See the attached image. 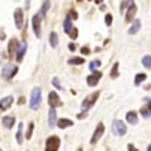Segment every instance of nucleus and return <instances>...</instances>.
Returning <instances> with one entry per match:
<instances>
[{"instance_id": "obj_1", "label": "nucleus", "mask_w": 151, "mask_h": 151, "mask_svg": "<svg viewBox=\"0 0 151 151\" xmlns=\"http://www.w3.org/2000/svg\"><path fill=\"white\" fill-rule=\"evenodd\" d=\"M40 100H42L40 88H35L32 91V97H30V108H32V109H37L39 105H40Z\"/></svg>"}, {"instance_id": "obj_2", "label": "nucleus", "mask_w": 151, "mask_h": 151, "mask_svg": "<svg viewBox=\"0 0 151 151\" xmlns=\"http://www.w3.org/2000/svg\"><path fill=\"white\" fill-rule=\"evenodd\" d=\"M99 91H96V93H93V94H90V96H87V97H85L84 99V102L81 103V108H82V109L84 111H87V109H90V108L96 103V100H97V97H99Z\"/></svg>"}, {"instance_id": "obj_3", "label": "nucleus", "mask_w": 151, "mask_h": 151, "mask_svg": "<svg viewBox=\"0 0 151 151\" xmlns=\"http://www.w3.org/2000/svg\"><path fill=\"white\" fill-rule=\"evenodd\" d=\"M112 132H114V135H117V136H123V135H126V132H127V127H126V124H124L121 120H115V121L112 123Z\"/></svg>"}, {"instance_id": "obj_4", "label": "nucleus", "mask_w": 151, "mask_h": 151, "mask_svg": "<svg viewBox=\"0 0 151 151\" xmlns=\"http://www.w3.org/2000/svg\"><path fill=\"white\" fill-rule=\"evenodd\" d=\"M60 147V139L57 136H51L47 139V144H45V151H57Z\"/></svg>"}, {"instance_id": "obj_5", "label": "nucleus", "mask_w": 151, "mask_h": 151, "mask_svg": "<svg viewBox=\"0 0 151 151\" xmlns=\"http://www.w3.org/2000/svg\"><path fill=\"white\" fill-rule=\"evenodd\" d=\"M144 102L145 103L141 108V114H142V117L148 118L151 115V97H144Z\"/></svg>"}, {"instance_id": "obj_6", "label": "nucleus", "mask_w": 151, "mask_h": 151, "mask_svg": "<svg viewBox=\"0 0 151 151\" xmlns=\"http://www.w3.org/2000/svg\"><path fill=\"white\" fill-rule=\"evenodd\" d=\"M17 72H18V68H17V66H5L3 70H2V76H3L5 79H11Z\"/></svg>"}, {"instance_id": "obj_7", "label": "nucleus", "mask_w": 151, "mask_h": 151, "mask_svg": "<svg viewBox=\"0 0 151 151\" xmlns=\"http://www.w3.org/2000/svg\"><path fill=\"white\" fill-rule=\"evenodd\" d=\"M103 132H105V126H103V123H99V124H97V127H96V130H94V133H93L91 144H96V142L102 138Z\"/></svg>"}, {"instance_id": "obj_8", "label": "nucleus", "mask_w": 151, "mask_h": 151, "mask_svg": "<svg viewBox=\"0 0 151 151\" xmlns=\"http://www.w3.org/2000/svg\"><path fill=\"white\" fill-rule=\"evenodd\" d=\"M48 103H50L51 108H54V109H55L57 106L61 105V100H60V97H58V94H57L55 91H51V93H50V96H48Z\"/></svg>"}, {"instance_id": "obj_9", "label": "nucleus", "mask_w": 151, "mask_h": 151, "mask_svg": "<svg viewBox=\"0 0 151 151\" xmlns=\"http://www.w3.org/2000/svg\"><path fill=\"white\" fill-rule=\"evenodd\" d=\"M26 50H27V44L26 42H21V44H18V50H17V61H23L24 58V54H26Z\"/></svg>"}, {"instance_id": "obj_10", "label": "nucleus", "mask_w": 151, "mask_h": 151, "mask_svg": "<svg viewBox=\"0 0 151 151\" xmlns=\"http://www.w3.org/2000/svg\"><path fill=\"white\" fill-rule=\"evenodd\" d=\"M40 15L39 14H36L35 17H33V19H32V23H33V30H35V35H36V37H40Z\"/></svg>"}, {"instance_id": "obj_11", "label": "nucleus", "mask_w": 151, "mask_h": 151, "mask_svg": "<svg viewBox=\"0 0 151 151\" xmlns=\"http://www.w3.org/2000/svg\"><path fill=\"white\" fill-rule=\"evenodd\" d=\"M12 103H14V97H12V96H6V97H3L2 100H0V109H2V111L9 109V108L12 106Z\"/></svg>"}, {"instance_id": "obj_12", "label": "nucleus", "mask_w": 151, "mask_h": 151, "mask_svg": "<svg viewBox=\"0 0 151 151\" xmlns=\"http://www.w3.org/2000/svg\"><path fill=\"white\" fill-rule=\"evenodd\" d=\"M23 24H24V19H23V9L18 8L15 11V26L17 29H23Z\"/></svg>"}, {"instance_id": "obj_13", "label": "nucleus", "mask_w": 151, "mask_h": 151, "mask_svg": "<svg viewBox=\"0 0 151 151\" xmlns=\"http://www.w3.org/2000/svg\"><path fill=\"white\" fill-rule=\"evenodd\" d=\"M100 78H102V73H100V72H96V73H93V75H90V76L87 78V84L90 85V87H94V85L99 82Z\"/></svg>"}, {"instance_id": "obj_14", "label": "nucleus", "mask_w": 151, "mask_h": 151, "mask_svg": "<svg viewBox=\"0 0 151 151\" xmlns=\"http://www.w3.org/2000/svg\"><path fill=\"white\" fill-rule=\"evenodd\" d=\"M17 50H18V42H17V39H11L9 40V47H8V51H9V57L12 58V55H15L17 54Z\"/></svg>"}, {"instance_id": "obj_15", "label": "nucleus", "mask_w": 151, "mask_h": 151, "mask_svg": "<svg viewBox=\"0 0 151 151\" xmlns=\"http://www.w3.org/2000/svg\"><path fill=\"white\" fill-rule=\"evenodd\" d=\"M136 6L132 3L130 6H129V11H127V14H126V21H127V23H130V21L133 19V17H135V14H136Z\"/></svg>"}, {"instance_id": "obj_16", "label": "nucleus", "mask_w": 151, "mask_h": 151, "mask_svg": "<svg viewBox=\"0 0 151 151\" xmlns=\"http://www.w3.org/2000/svg\"><path fill=\"white\" fill-rule=\"evenodd\" d=\"M57 126L60 129H66V127H72L73 126V121L72 120H68V118H60L57 121Z\"/></svg>"}, {"instance_id": "obj_17", "label": "nucleus", "mask_w": 151, "mask_h": 151, "mask_svg": "<svg viewBox=\"0 0 151 151\" xmlns=\"http://www.w3.org/2000/svg\"><path fill=\"white\" fill-rule=\"evenodd\" d=\"M55 118H57L55 109H54V108H51L50 114H48V124H50V127H54V126H55Z\"/></svg>"}, {"instance_id": "obj_18", "label": "nucleus", "mask_w": 151, "mask_h": 151, "mask_svg": "<svg viewBox=\"0 0 151 151\" xmlns=\"http://www.w3.org/2000/svg\"><path fill=\"white\" fill-rule=\"evenodd\" d=\"M139 29H141V21L139 19H133V24L130 26V29H129V33L135 35V33L139 32Z\"/></svg>"}, {"instance_id": "obj_19", "label": "nucleus", "mask_w": 151, "mask_h": 151, "mask_svg": "<svg viewBox=\"0 0 151 151\" xmlns=\"http://www.w3.org/2000/svg\"><path fill=\"white\" fill-rule=\"evenodd\" d=\"M126 118H127V121H129V123L133 124V126H136V124H138V115H136V112H133V111L127 112Z\"/></svg>"}, {"instance_id": "obj_20", "label": "nucleus", "mask_w": 151, "mask_h": 151, "mask_svg": "<svg viewBox=\"0 0 151 151\" xmlns=\"http://www.w3.org/2000/svg\"><path fill=\"white\" fill-rule=\"evenodd\" d=\"M3 126L6 127V129H11L14 124H15V117H3Z\"/></svg>"}, {"instance_id": "obj_21", "label": "nucleus", "mask_w": 151, "mask_h": 151, "mask_svg": "<svg viewBox=\"0 0 151 151\" xmlns=\"http://www.w3.org/2000/svg\"><path fill=\"white\" fill-rule=\"evenodd\" d=\"M23 127H24L23 123L18 124V132H17V142H18V144L23 142Z\"/></svg>"}, {"instance_id": "obj_22", "label": "nucleus", "mask_w": 151, "mask_h": 151, "mask_svg": "<svg viewBox=\"0 0 151 151\" xmlns=\"http://www.w3.org/2000/svg\"><path fill=\"white\" fill-rule=\"evenodd\" d=\"M48 8H50V0H45V2H44V5H42V9H40V12H39L40 18H44V17L47 15V11H48Z\"/></svg>"}, {"instance_id": "obj_23", "label": "nucleus", "mask_w": 151, "mask_h": 151, "mask_svg": "<svg viewBox=\"0 0 151 151\" xmlns=\"http://www.w3.org/2000/svg\"><path fill=\"white\" fill-rule=\"evenodd\" d=\"M50 44H51L52 48H55L57 44H58V39H57V33H55V32H52L51 36H50Z\"/></svg>"}, {"instance_id": "obj_24", "label": "nucleus", "mask_w": 151, "mask_h": 151, "mask_svg": "<svg viewBox=\"0 0 151 151\" xmlns=\"http://www.w3.org/2000/svg\"><path fill=\"white\" fill-rule=\"evenodd\" d=\"M69 64H82L84 63V58L82 57H75V58H69L68 60Z\"/></svg>"}, {"instance_id": "obj_25", "label": "nucleus", "mask_w": 151, "mask_h": 151, "mask_svg": "<svg viewBox=\"0 0 151 151\" xmlns=\"http://www.w3.org/2000/svg\"><path fill=\"white\" fill-rule=\"evenodd\" d=\"M147 79V75L145 73H138L136 75V78H135V85H139L142 81H145Z\"/></svg>"}, {"instance_id": "obj_26", "label": "nucleus", "mask_w": 151, "mask_h": 151, "mask_svg": "<svg viewBox=\"0 0 151 151\" xmlns=\"http://www.w3.org/2000/svg\"><path fill=\"white\" fill-rule=\"evenodd\" d=\"M142 64H144V68H151V55H144Z\"/></svg>"}, {"instance_id": "obj_27", "label": "nucleus", "mask_w": 151, "mask_h": 151, "mask_svg": "<svg viewBox=\"0 0 151 151\" xmlns=\"http://www.w3.org/2000/svg\"><path fill=\"white\" fill-rule=\"evenodd\" d=\"M100 66V61L99 60H93L91 63H90V70H93V72H96V69Z\"/></svg>"}, {"instance_id": "obj_28", "label": "nucleus", "mask_w": 151, "mask_h": 151, "mask_svg": "<svg viewBox=\"0 0 151 151\" xmlns=\"http://www.w3.org/2000/svg\"><path fill=\"white\" fill-rule=\"evenodd\" d=\"M33 129H35V124H33V123H30V124H29V129H27V135H26V139H30V138H32Z\"/></svg>"}, {"instance_id": "obj_29", "label": "nucleus", "mask_w": 151, "mask_h": 151, "mask_svg": "<svg viewBox=\"0 0 151 151\" xmlns=\"http://www.w3.org/2000/svg\"><path fill=\"white\" fill-rule=\"evenodd\" d=\"M70 18H66V19H64V32H66V33H69L70 32Z\"/></svg>"}, {"instance_id": "obj_30", "label": "nucleus", "mask_w": 151, "mask_h": 151, "mask_svg": "<svg viewBox=\"0 0 151 151\" xmlns=\"http://www.w3.org/2000/svg\"><path fill=\"white\" fill-rule=\"evenodd\" d=\"M133 0H124V2L121 3V8H120V12H124V9L127 8V5H132Z\"/></svg>"}, {"instance_id": "obj_31", "label": "nucleus", "mask_w": 151, "mask_h": 151, "mask_svg": "<svg viewBox=\"0 0 151 151\" xmlns=\"http://www.w3.org/2000/svg\"><path fill=\"white\" fill-rule=\"evenodd\" d=\"M118 76V63L114 64V68H112V72H111V78H117Z\"/></svg>"}, {"instance_id": "obj_32", "label": "nucleus", "mask_w": 151, "mask_h": 151, "mask_svg": "<svg viewBox=\"0 0 151 151\" xmlns=\"http://www.w3.org/2000/svg\"><path fill=\"white\" fill-rule=\"evenodd\" d=\"M69 36L72 37V39H76L78 37V30L73 27V29H70V32H69Z\"/></svg>"}, {"instance_id": "obj_33", "label": "nucleus", "mask_w": 151, "mask_h": 151, "mask_svg": "<svg viewBox=\"0 0 151 151\" xmlns=\"http://www.w3.org/2000/svg\"><path fill=\"white\" fill-rule=\"evenodd\" d=\"M105 23H106V26H111V24H112V15H111V14H108V15H106Z\"/></svg>"}, {"instance_id": "obj_34", "label": "nucleus", "mask_w": 151, "mask_h": 151, "mask_svg": "<svg viewBox=\"0 0 151 151\" xmlns=\"http://www.w3.org/2000/svg\"><path fill=\"white\" fill-rule=\"evenodd\" d=\"M52 84L55 85V87H57L58 90H63V87H61V84H60V82L57 81V78H54V79H52Z\"/></svg>"}, {"instance_id": "obj_35", "label": "nucleus", "mask_w": 151, "mask_h": 151, "mask_svg": "<svg viewBox=\"0 0 151 151\" xmlns=\"http://www.w3.org/2000/svg\"><path fill=\"white\" fill-rule=\"evenodd\" d=\"M81 52H82V54H88V52H90V50H88L87 47H82V48H81Z\"/></svg>"}, {"instance_id": "obj_36", "label": "nucleus", "mask_w": 151, "mask_h": 151, "mask_svg": "<svg viewBox=\"0 0 151 151\" xmlns=\"http://www.w3.org/2000/svg\"><path fill=\"white\" fill-rule=\"evenodd\" d=\"M127 148H129V151H138V150H136L132 144H129V147H127Z\"/></svg>"}, {"instance_id": "obj_37", "label": "nucleus", "mask_w": 151, "mask_h": 151, "mask_svg": "<svg viewBox=\"0 0 151 151\" xmlns=\"http://www.w3.org/2000/svg\"><path fill=\"white\" fill-rule=\"evenodd\" d=\"M69 50H70V51H75V50H76V47H75L73 44H69Z\"/></svg>"}, {"instance_id": "obj_38", "label": "nucleus", "mask_w": 151, "mask_h": 151, "mask_svg": "<svg viewBox=\"0 0 151 151\" xmlns=\"http://www.w3.org/2000/svg\"><path fill=\"white\" fill-rule=\"evenodd\" d=\"M70 17H72V18H76V17H78V14H76L75 11H72V12H70Z\"/></svg>"}, {"instance_id": "obj_39", "label": "nucleus", "mask_w": 151, "mask_h": 151, "mask_svg": "<svg viewBox=\"0 0 151 151\" xmlns=\"http://www.w3.org/2000/svg\"><path fill=\"white\" fill-rule=\"evenodd\" d=\"M3 39H5V33L0 32V40H3Z\"/></svg>"}, {"instance_id": "obj_40", "label": "nucleus", "mask_w": 151, "mask_h": 151, "mask_svg": "<svg viewBox=\"0 0 151 151\" xmlns=\"http://www.w3.org/2000/svg\"><path fill=\"white\" fill-rule=\"evenodd\" d=\"M26 100H24V97H19V105H23Z\"/></svg>"}, {"instance_id": "obj_41", "label": "nucleus", "mask_w": 151, "mask_h": 151, "mask_svg": "<svg viewBox=\"0 0 151 151\" xmlns=\"http://www.w3.org/2000/svg\"><path fill=\"white\" fill-rule=\"evenodd\" d=\"M102 2H103V0H96V3H99V5H100Z\"/></svg>"}, {"instance_id": "obj_42", "label": "nucleus", "mask_w": 151, "mask_h": 151, "mask_svg": "<svg viewBox=\"0 0 151 151\" xmlns=\"http://www.w3.org/2000/svg\"><path fill=\"white\" fill-rule=\"evenodd\" d=\"M147 151H151V144L148 145V148H147Z\"/></svg>"}, {"instance_id": "obj_43", "label": "nucleus", "mask_w": 151, "mask_h": 151, "mask_svg": "<svg viewBox=\"0 0 151 151\" xmlns=\"http://www.w3.org/2000/svg\"><path fill=\"white\" fill-rule=\"evenodd\" d=\"M78 151H82V150H81V148H79V150H78Z\"/></svg>"}, {"instance_id": "obj_44", "label": "nucleus", "mask_w": 151, "mask_h": 151, "mask_svg": "<svg viewBox=\"0 0 151 151\" xmlns=\"http://www.w3.org/2000/svg\"><path fill=\"white\" fill-rule=\"evenodd\" d=\"M0 151H2V150H0Z\"/></svg>"}]
</instances>
